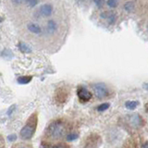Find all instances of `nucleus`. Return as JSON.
<instances>
[{
	"label": "nucleus",
	"mask_w": 148,
	"mask_h": 148,
	"mask_svg": "<svg viewBox=\"0 0 148 148\" xmlns=\"http://www.w3.org/2000/svg\"><path fill=\"white\" fill-rule=\"evenodd\" d=\"M68 131V127L67 125L65 124L64 121L62 120H55V121L51 122L47 129H46L45 133L46 135L49 136L52 139H61L65 136V134L67 133Z\"/></svg>",
	"instance_id": "f257e3e1"
},
{
	"label": "nucleus",
	"mask_w": 148,
	"mask_h": 148,
	"mask_svg": "<svg viewBox=\"0 0 148 148\" xmlns=\"http://www.w3.org/2000/svg\"><path fill=\"white\" fill-rule=\"evenodd\" d=\"M37 124H38V116H37L36 112H34L30 116L24 127L21 129V138L22 140L28 141L34 137L37 128Z\"/></svg>",
	"instance_id": "f03ea898"
},
{
	"label": "nucleus",
	"mask_w": 148,
	"mask_h": 148,
	"mask_svg": "<svg viewBox=\"0 0 148 148\" xmlns=\"http://www.w3.org/2000/svg\"><path fill=\"white\" fill-rule=\"evenodd\" d=\"M94 94L98 99H103L108 97L109 95V90L104 82H97L92 85Z\"/></svg>",
	"instance_id": "7ed1b4c3"
},
{
	"label": "nucleus",
	"mask_w": 148,
	"mask_h": 148,
	"mask_svg": "<svg viewBox=\"0 0 148 148\" xmlns=\"http://www.w3.org/2000/svg\"><path fill=\"white\" fill-rule=\"evenodd\" d=\"M69 97V91L65 87H59L55 92V102L58 105L61 106L67 102Z\"/></svg>",
	"instance_id": "20e7f679"
},
{
	"label": "nucleus",
	"mask_w": 148,
	"mask_h": 148,
	"mask_svg": "<svg viewBox=\"0 0 148 148\" xmlns=\"http://www.w3.org/2000/svg\"><path fill=\"white\" fill-rule=\"evenodd\" d=\"M77 95H78V98L80 100L82 103H86V102L90 101L92 98V92L90 91H88L85 87L83 86H80L78 87L77 89Z\"/></svg>",
	"instance_id": "39448f33"
},
{
	"label": "nucleus",
	"mask_w": 148,
	"mask_h": 148,
	"mask_svg": "<svg viewBox=\"0 0 148 148\" xmlns=\"http://www.w3.org/2000/svg\"><path fill=\"white\" fill-rule=\"evenodd\" d=\"M128 121L129 124L131 125L132 127L134 128H138L139 126H141L142 124V119L138 114H132L128 116Z\"/></svg>",
	"instance_id": "423d86ee"
},
{
	"label": "nucleus",
	"mask_w": 148,
	"mask_h": 148,
	"mask_svg": "<svg viewBox=\"0 0 148 148\" xmlns=\"http://www.w3.org/2000/svg\"><path fill=\"white\" fill-rule=\"evenodd\" d=\"M39 11H40V14L42 16L48 17L53 12V7L49 4H45V5H43V6L40 7Z\"/></svg>",
	"instance_id": "0eeeda50"
},
{
	"label": "nucleus",
	"mask_w": 148,
	"mask_h": 148,
	"mask_svg": "<svg viewBox=\"0 0 148 148\" xmlns=\"http://www.w3.org/2000/svg\"><path fill=\"white\" fill-rule=\"evenodd\" d=\"M27 28L31 32H32V34H39L42 32L41 27L38 24H36V23H29V24L27 25Z\"/></svg>",
	"instance_id": "6e6552de"
},
{
	"label": "nucleus",
	"mask_w": 148,
	"mask_h": 148,
	"mask_svg": "<svg viewBox=\"0 0 148 148\" xmlns=\"http://www.w3.org/2000/svg\"><path fill=\"white\" fill-rule=\"evenodd\" d=\"M46 27H47V32H49V34H54V32L58 29V24L54 21H49L47 22Z\"/></svg>",
	"instance_id": "1a4fd4ad"
},
{
	"label": "nucleus",
	"mask_w": 148,
	"mask_h": 148,
	"mask_svg": "<svg viewBox=\"0 0 148 148\" xmlns=\"http://www.w3.org/2000/svg\"><path fill=\"white\" fill-rule=\"evenodd\" d=\"M18 49H20L21 52H22V53L29 54V53L32 52V49L26 44L22 43V42H20V43L18 44Z\"/></svg>",
	"instance_id": "9d476101"
},
{
	"label": "nucleus",
	"mask_w": 148,
	"mask_h": 148,
	"mask_svg": "<svg viewBox=\"0 0 148 148\" xmlns=\"http://www.w3.org/2000/svg\"><path fill=\"white\" fill-rule=\"evenodd\" d=\"M32 76H21L17 79V82L20 83V84H27L30 82H32Z\"/></svg>",
	"instance_id": "9b49d317"
},
{
	"label": "nucleus",
	"mask_w": 148,
	"mask_h": 148,
	"mask_svg": "<svg viewBox=\"0 0 148 148\" xmlns=\"http://www.w3.org/2000/svg\"><path fill=\"white\" fill-rule=\"evenodd\" d=\"M138 105H139L138 101H127L126 103H125V106H126V108L130 110L135 109Z\"/></svg>",
	"instance_id": "f8f14e48"
},
{
	"label": "nucleus",
	"mask_w": 148,
	"mask_h": 148,
	"mask_svg": "<svg viewBox=\"0 0 148 148\" xmlns=\"http://www.w3.org/2000/svg\"><path fill=\"white\" fill-rule=\"evenodd\" d=\"M110 106L109 103H104V104H101L100 106H97V111L99 112H103V111H106V109H108Z\"/></svg>",
	"instance_id": "ddd939ff"
},
{
	"label": "nucleus",
	"mask_w": 148,
	"mask_h": 148,
	"mask_svg": "<svg viewBox=\"0 0 148 148\" xmlns=\"http://www.w3.org/2000/svg\"><path fill=\"white\" fill-rule=\"evenodd\" d=\"M106 20H108L109 21L110 24H113V23L116 22V15L114 13H108V17H106Z\"/></svg>",
	"instance_id": "4468645a"
},
{
	"label": "nucleus",
	"mask_w": 148,
	"mask_h": 148,
	"mask_svg": "<svg viewBox=\"0 0 148 148\" xmlns=\"http://www.w3.org/2000/svg\"><path fill=\"white\" fill-rule=\"evenodd\" d=\"M133 8H134L133 2H127L126 4H125V6H124L125 10H127L128 12H131V11H132Z\"/></svg>",
	"instance_id": "2eb2a0df"
},
{
	"label": "nucleus",
	"mask_w": 148,
	"mask_h": 148,
	"mask_svg": "<svg viewBox=\"0 0 148 148\" xmlns=\"http://www.w3.org/2000/svg\"><path fill=\"white\" fill-rule=\"evenodd\" d=\"M79 137V135L75 132H72V133H69L67 135V140L68 141H74Z\"/></svg>",
	"instance_id": "dca6fc26"
},
{
	"label": "nucleus",
	"mask_w": 148,
	"mask_h": 148,
	"mask_svg": "<svg viewBox=\"0 0 148 148\" xmlns=\"http://www.w3.org/2000/svg\"><path fill=\"white\" fill-rule=\"evenodd\" d=\"M118 4H119V0H108V7L110 8H116L118 6Z\"/></svg>",
	"instance_id": "f3484780"
},
{
	"label": "nucleus",
	"mask_w": 148,
	"mask_h": 148,
	"mask_svg": "<svg viewBox=\"0 0 148 148\" xmlns=\"http://www.w3.org/2000/svg\"><path fill=\"white\" fill-rule=\"evenodd\" d=\"M25 1L28 4V6L31 7V8H34L36 6L37 4H38L39 0H25Z\"/></svg>",
	"instance_id": "a211bd4d"
},
{
	"label": "nucleus",
	"mask_w": 148,
	"mask_h": 148,
	"mask_svg": "<svg viewBox=\"0 0 148 148\" xmlns=\"http://www.w3.org/2000/svg\"><path fill=\"white\" fill-rule=\"evenodd\" d=\"M94 2L98 8H102L104 5V0H94Z\"/></svg>",
	"instance_id": "6ab92c4d"
},
{
	"label": "nucleus",
	"mask_w": 148,
	"mask_h": 148,
	"mask_svg": "<svg viewBox=\"0 0 148 148\" xmlns=\"http://www.w3.org/2000/svg\"><path fill=\"white\" fill-rule=\"evenodd\" d=\"M8 140L9 142H14L17 140V135L16 134H10V135L8 136Z\"/></svg>",
	"instance_id": "aec40b11"
},
{
	"label": "nucleus",
	"mask_w": 148,
	"mask_h": 148,
	"mask_svg": "<svg viewBox=\"0 0 148 148\" xmlns=\"http://www.w3.org/2000/svg\"><path fill=\"white\" fill-rule=\"evenodd\" d=\"M15 108H16V106H15V105H12V106H10V108H8V116H10V115L13 113V111L15 110Z\"/></svg>",
	"instance_id": "412c9836"
},
{
	"label": "nucleus",
	"mask_w": 148,
	"mask_h": 148,
	"mask_svg": "<svg viewBox=\"0 0 148 148\" xmlns=\"http://www.w3.org/2000/svg\"><path fill=\"white\" fill-rule=\"evenodd\" d=\"M12 2H13L14 4L18 5V4H21V3H22V0H12Z\"/></svg>",
	"instance_id": "4be33fe9"
},
{
	"label": "nucleus",
	"mask_w": 148,
	"mask_h": 148,
	"mask_svg": "<svg viewBox=\"0 0 148 148\" xmlns=\"http://www.w3.org/2000/svg\"><path fill=\"white\" fill-rule=\"evenodd\" d=\"M143 87L145 88V90H148V82H146V83H145V84L143 85Z\"/></svg>",
	"instance_id": "5701e85b"
},
{
	"label": "nucleus",
	"mask_w": 148,
	"mask_h": 148,
	"mask_svg": "<svg viewBox=\"0 0 148 148\" xmlns=\"http://www.w3.org/2000/svg\"><path fill=\"white\" fill-rule=\"evenodd\" d=\"M142 147H145V148H148V143H143V145H142Z\"/></svg>",
	"instance_id": "b1692460"
}]
</instances>
